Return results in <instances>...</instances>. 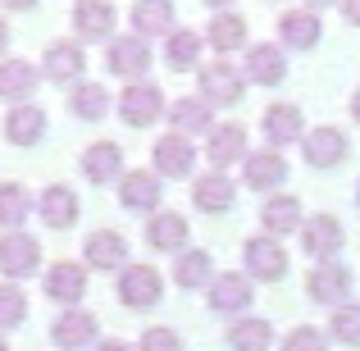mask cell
<instances>
[{"label":"cell","mask_w":360,"mask_h":351,"mask_svg":"<svg viewBox=\"0 0 360 351\" xmlns=\"http://www.w3.org/2000/svg\"><path fill=\"white\" fill-rule=\"evenodd\" d=\"M69 110L82 123H101L110 115V91L101 87V82H78V87L69 91Z\"/></svg>","instance_id":"30"},{"label":"cell","mask_w":360,"mask_h":351,"mask_svg":"<svg viewBox=\"0 0 360 351\" xmlns=\"http://www.w3.org/2000/svg\"><path fill=\"white\" fill-rule=\"evenodd\" d=\"M260 224H264V233H292V229H301V201L297 196H274V201H264V210H260Z\"/></svg>","instance_id":"35"},{"label":"cell","mask_w":360,"mask_h":351,"mask_svg":"<svg viewBox=\"0 0 360 351\" xmlns=\"http://www.w3.org/2000/svg\"><path fill=\"white\" fill-rule=\"evenodd\" d=\"M328 333H333L338 343H347V347H360V306H338Z\"/></svg>","instance_id":"39"},{"label":"cell","mask_w":360,"mask_h":351,"mask_svg":"<svg viewBox=\"0 0 360 351\" xmlns=\"http://www.w3.org/2000/svg\"><path fill=\"white\" fill-rule=\"evenodd\" d=\"M233 192H238L233 178H224L219 169H214V174H201L192 183V205H196V210H205V215H224L233 205Z\"/></svg>","instance_id":"21"},{"label":"cell","mask_w":360,"mask_h":351,"mask_svg":"<svg viewBox=\"0 0 360 351\" xmlns=\"http://www.w3.org/2000/svg\"><path fill=\"white\" fill-rule=\"evenodd\" d=\"M310 5H319V9H324V5H333V0H310Z\"/></svg>","instance_id":"48"},{"label":"cell","mask_w":360,"mask_h":351,"mask_svg":"<svg viewBox=\"0 0 360 351\" xmlns=\"http://www.w3.org/2000/svg\"><path fill=\"white\" fill-rule=\"evenodd\" d=\"M82 69H87V51L78 42H51L41 55V73L51 82H82Z\"/></svg>","instance_id":"8"},{"label":"cell","mask_w":360,"mask_h":351,"mask_svg":"<svg viewBox=\"0 0 360 351\" xmlns=\"http://www.w3.org/2000/svg\"><path fill=\"white\" fill-rule=\"evenodd\" d=\"M119 201H123V210H155L160 205V174L155 169L123 174L119 178Z\"/></svg>","instance_id":"20"},{"label":"cell","mask_w":360,"mask_h":351,"mask_svg":"<svg viewBox=\"0 0 360 351\" xmlns=\"http://www.w3.org/2000/svg\"><path fill=\"white\" fill-rule=\"evenodd\" d=\"M246 42V18L242 14H214L210 18V46L214 51H242Z\"/></svg>","instance_id":"37"},{"label":"cell","mask_w":360,"mask_h":351,"mask_svg":"<svg viewBox=\"0 0 360 351\" xmlns=\"http://www.w3.org/2000/svg\"><path fill=\"white\" fill-rule=\"evenodd\" d=\"M242 260H246V269H251V279H264V283H274V279H283L288 274V251H283V242L278 237H251V242L242 246Z\"/></svg>","instance_id":"6"},{"label":"cell","mask_w":360,"mask_h":351,"mask_svg":"<svg viewBox=\"0 0 360 351\" xmlns=\"http://www.w3.org/2000/svg\"><path fill=\"white\" fill-rule=\"evenodd\" d=\"M169 123H174L178 137H187V132H210V106H205L201 96H183L169 106Z\"/></svg>","instance_id":"31"},{"label":"cell","mask_w":360,"mask_h":351,"mask_svg":"<svg viewBox=\"0 0 360 351\" xmlns=\"http://www.w3.org/2000/svg\"><path fill=\"white\" fill-rule=\"evenodd\" d=\"M278 37L297 51H306L324 37V27H319V14H310V9H288V14H278Z\"/></svg>","instance_id":"28"},{"label":"cell","mask_w":360,"mask_h":351,"mask_svg":"<svg viewBox=\"0 0 360 351\" xmlns=\"http://www.w3.org/2000/svg\"><path fill=\"white\" fill-rule=\"evenodd\" d=\"M342 14H347L352 27H360V0H342Z\"/></svg>","instance_id":"42"},{"label":"cell","mask_w":360,"mask_h":351,"mask_svg":"<svg viewBox=\"0 0 360 351\" xmlns=\"http://www.w3.org/2000/svg\"><path fill=\"white\" fill-rule=\"evenodd\" d=\"M301 246H306V255H315V264H319V260H333V255L342 251L347 233L333 215H315V219L301 224Z\"/></svg>","instance_id":"7"},{"label":"cell","mask_w":360,"mask_h":351,"mask_svg":"<svg viewBox=\"0 0 360 351\" xmlns=\"http://www.w3.org/2000/svg\"><path fill=\"white\" fill-rule=\"evenodd\" d=\"M306 292L319 306H347V292H352V269L338 260H319L306 279Z\"/></svg>","instance_id":"5"},{"label":"cell","mask_w":360,"mask_h":351,"mask_svg":"<svg viewBox=\"0 0 360 351\" xmlns=\"http://www.w3.org/2000/svg\"><path fill=\"white\" fill-rule=\"evenodd\" d=\"M137 351H183V338H178L174 328H146Z\"/></svg>","instance_id":"41"},{"label":"cell","mask_w":360,"mask_h":351,"mask_svg":"<svg viewBox=\"0 0 360 351\" xmlns=\"http://www.w3.org/2000/svg\"><path fill=\"white\" fill-rule=\"evenodd\" d=\"M301 151H306V160L315 169H333L338 160L347 155V137L338 128H315V132H306V137H301Z\"/></svg>","instance_id":"23"},{"label":"cell","mask_w":360,"mask_h":351,"mask_svg":"<svg viewBox=\"0 0 360 351\" xmlns=\"http://www.w3.org/2000/svg\"><path fill=\"white\" fill-rule=\"evenodd\" d=\"M96 351H132V347H128V343H101Z\"/></svg>","instance_id":"45"},{"label":"cell","mask_w":360,"mask_h":351,"mask_svg":"<svg viewBox=\"0 0 360 351\" xmlns=\"http://www.w3.org/2000/svg\"><path fill=\"white\" fill-rule=\"evenodd\" d=\"M160 292H165L160 269H150V264H123V274H119V301H123L128 310H150V306H160Z\"/></svg>","instance_id":"2"},{"label":"cell","mask_w":360,"mask_h":351,"mask_svg":"<svg viewBox=\"0 0 360 351\" xmlns=\"http://www.w3.org/2000/svg\"><path fill=\"white\" fill-rule=\"evenodd\" d=\"M160 110H165V96H160V87L150 78L141 82H128L119 96V119L128 123V128H146V123L160 119Z\"/></svg>","instance_id":"3"},{"label":"cell","mask_w":360,"mask_h":351,"mask_svg":"<svg viewBox=\"0 0 360 351\" xmlns=\"http://www.w3.org/2000/svg\"><path fill=\"white\" fill-rule=\"evenodd\" d=\"M229 343H233V351H269V343H274V324H269V319L246 315V319H238V324L229 328Z\"/></svg>","instance_id":"34"},{"label":"cell","mask_w":360,"mask_h":351,"mask_svg":"<svg viewBox=\"0 0 360 351\" xmlns=\"http://www.w3.org/2000/svg\"><path fill=\"white\" fill-rule=\"evenodd\" d=\"M352 115H356V123H360V87H356V96H352Z\"/></svg>","instance_id":"46"},{"label":"cell","mask_w":360,"mask_h":351,"mask_svg":"<svg viewBox=\"0 0 360 351\" xmlns=\"http://www.w3.org/2000/svg\"><path fill=\"white\" fill-rule=\"evenodd\" d=\"M210 269H214L210 251H183L174 260V283L178 288H205V283H210Z\"/></svg>","instance_id":"36"},{"label":"cell","mask_w":360,"mask_h":351,"mask_svg":"<svg viewBox=\"0 0 360 351\" xmlns=\"http://www.w3.org/2000/svg\"><path fill=\"white\" fill-rule=\"evenodd\" d=\"M37 269H41V242L23 229L0 233V274H5V283H18Z\"/></svg>","instance_id":"1"},{"label":"cell","mask_w":360,"mask_h":351,"mask_svg":"<svg viewBox=\"0 0 360 351\" xmlns=\"http://www.w3.org/2000/svg\"><path fill=\"white\" fill-rule=\"evenodd\" d=\"M41 87V69L27 60H0V96L27 106V96Z\"/></svg>","instance_id":"19"},{"label":"cell","mask_w":360,"mask_h":351,"mask_svg":"<svg viewBox=\"0 0 360 351\" xmlns=\"http://www.w3.org/2000/svg\"><path fill=\"white\" fill-rule=\"evenodd\" d=\"M187 219L183 215H174V210H160V215H150V224H146V242L155 246V251H183L187 246Z\"/></svg>","instance_id":"26"},{"label":"cell","mask_w":360,"mask_h":351,"mask_svg":"<svg viewBox=\"0 0 360 351\" xmlns=\"http://www.w3.org/2000/svg\"><path fill=\"white\" fill-rule=\"evenodd\" d=\"M96 333H101V328H96V315H91V310H78V306L64 310V315L51 324V338H55V347H60V351L91 347V343H96Z\"/></svg>","instance_id":"11"},{"label":"cell","mask_w":360,"mask_h":351,"mask_svg":"<svg viewBox=\"0 0 360 351\" xmlns=\"http://www.w3.org/2000/svg\"><path fill=\"white\" fill-rule=\"evenodd\" d=\"M27 215H32V192L23 183H0V229H23Z\"/></svg>","instance_id":"33"},{"label":"cell","mask_w":360,"mask_h":351,"mask_svg":"<svg viewBox=\"0 0 360 351\" xmlns=\"http://www.w3.org/2000/svg\"><path fill=\"white\" fill-rule=\"evenodd\" d=\"M201 101L205 106H238L242 101V73L233 64H205L201 69Z\"/></svg>","instance_id":"13"},{"label":"cell","mask_w":360,"mask_h":351,"mask_svg":"<svg viewBox=\"0 0 360 351\" xmlns=\"http://www.w3.org/2000/svg\"><path fill=\"white\" fill-rule=\"evenodd\" d=\"M196 60H201V37L187 32V27H174L165 42V64L174 73H187V69H196Z\"/></svg>","instance_id":"32"},{"label":"cell","mask_w":360,"mask_h":351,"mask_svg":"<svg viewBox=\"0 0 360 351\" xmlns=\"http://www.w3.org/2000/svg\"><path fill=\"white\" fill-rule=\"evenodd\" d=\"M0 351H9V343H5V333H0Z\"/></svg>","instance_id":"49"},{"label":"cell","mask_w":360,"mask_h":351,"mask_svg":"<svg viewBox=\"0 0 360 351\" xmlns=\"http://www.w3.org/2000/svg\"><path fill=\"white\" fill-rule=\"evenodd\" d=\"M5 51H9V23L0 18V55H5Z\"/></svg>","instance_id":"43"},{"label":"cell","mask_w":360,"mask_h":351,"mask_svg":"<svg viewBox=\"0 0 360 351\" xmlns=\"http://www.w3.org/2000/svg\"><path fill=\"white\" fill-rule=\"evenodd\" d=\"M27 319V297L18 283H0V333L5 328H18Z\"/></svg>","instance_id":"38"},{"label":"cell","mask_w":360,"mask_h":351,"mask_svg":"<svg viewBox=\"0 0 360 351\" xmlns=\"http://www.w3.org/2000/svg\"><path fill=\"white\" fill-rule=\"evenodd\" d=\"M264 137H269V146H292V141H301L306 137L301 110L297 106H269L264 110Z\"/></svg>","instance_id":"29"},{"label":"cell","mask_w":360,"mask_h":351,"mask_svg":"<svg viewBox=\"0 0 360 351\" xmlns=\"http://www.w3.org/2000/svg\"><path fill=\"white\" fill-rule=\"evenodd\" d=\"M205 5H214V9H229V5H233V0H205Z\"/></svg>","instance_id":"47"},{"label":"cell","mask_w":360,"mask_h":351,"mask_svg":"<svg viewBox=\"0 0 360 351\" xmlns=\"http://www.w3.org/2000/svg\"><path fill=\"white\" fill-rule=\"evenodd\" d=\"M246 155H251V151H246V128L242 123H214L210 137H205V160H210L214 169H229V165H238Z\"/></svg>","instance_id":"10"},{"label":"cell","mask_w":360,"mask_h":351,"mask_svg":"<svg viewBox=\"0 0 360 351\" xmlns=\"http://www.w3.org/2000/svg\"><path fill=\"white\" fill-rule=\"evenodd\" d=\"M242 174H246V187L264 192V187H278L283 178H288V160H283L278 151H251V155L242 160Z\"/></svg>","instance_id":"22"},{"label":"cell","mask_w":360,"mask_h":351,"mask_svg":"<svg viewBox=\"0 0 360 351\" xmlns=\"http://www.w3.org/2000/svg\"><path fill=\"white\" fill-rule=\"evenodd\" d=\"M105 64H110V73H119V78H132V82H141V73L150 69V46H146V37H115L110 42V55H105Z\"/></svg>","instance_id":"9"},{"label":"cell","mask_w":360,"mask_h":351,"mask_svg":"<svg viewBox=\"0 0 360 351\" xmlns=\"http://www.w3.org/2000/svg\"><path fill=\"white\" fill-rule=\"evenodd\" d=\"M356 201H360V187H356Z\"/></svg>","instance_id":"50"},{"label":"cell","mask_w":360,"mask_h":351,"mask_svg":"<svg viewBox=\"0 0 360 351\" xmlns=\"http://www.w3.org/2000/svg\"><path fill=\"white\" fill-rule=\"evenodd\" d=\"M132 32L137 37H169L174 32V5L169 0H137L132 5Z\"/></svg>","instance_id":"27"},{"label":"cell","mask_w":360,"mask_h":351,"mask_svg":"<svg viewBox=\"0 0 360 351\" xmlns=\"http://www.w3.org/2000/svg\"><path fill=\"white\" fill-rule=\"evenodd\" d=\"M82 260H87V269H123L128 242H123L115 229H101V233H91L87 242H82Z\"/></svg>","instance_id":"18"},{"label":"cell","mask_w":360,"mask_h":351,"mask_svg":"<svg viewBox=\"0 0 360 351\" xmlns=\"http://www.w3.org/2000/svg\"><path fill=\"white\" fill-rule=\"evenodd\" d=\"M82 174H87V183H96V187L123 178V151H119V141H91V146L82 151Z\"/></svg>","instance_id":"15"},{"label":"cell","mask_w":360,"mask_h":351,"mask_svg":"<svg viewBox=\"0 0 360 351\" xmlns=\"http://www.w3.org/2000/svg\"><path fill=\"white\" fill-rule=\"evenodd\" d=\"M283 351H328V343H324V333H319V328L301 324V328H292V333L283 338Z\"/></svg>","instance_id":"40"},{"label":"cell","mask_w":360,"mask_h":351,"mask_svg":"<svg viewBox=\"0 0 360 351\" xmlns=\"http://www.w3.org/2000/svg\"><path fill=\"white\" fill-rule=\"evenodd\" d=\"M246 306H251V279H242V274H219V279L210 283V310L238 315Z\"/></svg>","instance_id":"24"},{"label":"cell","mask_w":360,"mask_h":351,"mask_svg":"<svg viewBox=\"0 0 360 351\" xmlns=\"http://www.w3.org/2000/svg\"><path fill=\"white\" fill-rule=\"evenodd\" d=\"M37 215H41L46 229H73V224H78V196H73V187L51 183L37 196Z\"/></svg>","instance_id":"14"},{"label":"cell","mask_w":360,"mask_h":351,"mask_svg":"<svg viewBox=\"0 0 360 351\" xmlns=\"http://www.w3.org/2000/svg\"><path fill=\"white\" fill-rule=\"evenodd\" d=\"M150 160H155V174L160 178H187L196 169V151L187 137H178V132H169V137L155 141V151H150Z\"/></svg>","instance_id":"12"},{"label":"cell","mask_w":360,"mask_h":351,"mask_svg":"<svg viewBox=\"0 0 360 351\" xmlns=\"http://www.w3.org/2000/svg\"><path fill=\"white\" fill-rule=\"evenodd\" d=\"M283 73H288V60H283L278 46L260 42V46H251V51H246V78H251V82L274 87V82H283Z\"/></svg>","instance_id":"25"},{"label":"cell","mask_w":360,"mask_h":351,"mask_svg":"<svg viewBox=\"0 0 360 351\" xmlns=\"http://www.w3.org/2000/svg\"><path fill=\"white\" fill-rule=\"evenodd\" d=\"M46 110L41 106H14L5 115V141L9 146H37L46 137Z\"/></svg>","instance_id":"17"},{"label":"cell","mask_w":360,"mask_h":351,"mask_svg":"<svg viewBox=\"0 0 360 351\" xmlns=\"http://www.w3.org/2000/svg\"><path fill=\"white\" fill-rule=\"evenodd\" d=\"M41 288H46V297H51L55 306H69L73 310L82 297H87V269L73 264V260H55L51 269H46Z\"/></svg>","instance_id":"4"},{"label":"cell","mask_w":360,"mask_h":351,"mask_svg":"<svg viewBox=\"0 0 360 351\" xmlns=\"http://www.w3.org/2000/svg\"><path fill=\"white\" fill-rule=\"evenodd\" d=\"M0 5H5V9H32L37 0H0Z\"/></svg>","instance_id":"44"},{"label":"cell","mask_w":360,"mask_h":351,"mask_svg":"<svg viewBox=\"0 0 360 351\" xmlns=\"http://www.w3.org/2000/svg\"><path fill=\"white\" fill-rule=\"evenodd\" d=\"M115 5L110 0H78L73 5V32L82 37V42H101V37L115 32Z\"/></svg>","instance_id":"16"}]
</instances>
